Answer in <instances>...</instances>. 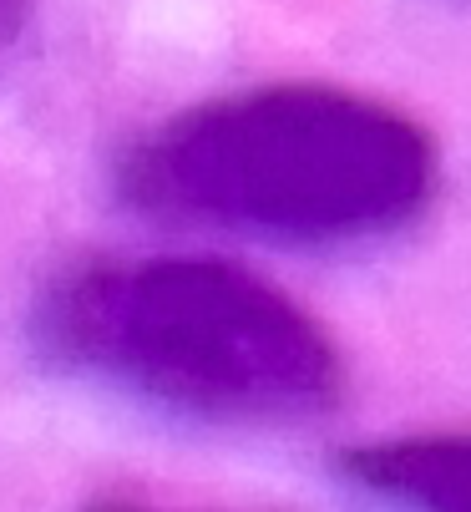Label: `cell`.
<instances>
[{"mask_svg":"<svg viewBox=\"0 0 471 512\" xmlns=\"http://www.w3.org/2000/svg\"><path fill=\"white\" fill-rule=\"evenodd\" d=\"M436 178L416 117L320 82L203 97L132 137L112 168L117 198L152 224L304 254L406 234Z\"/></svg>","mask_w":471,"mask_h":512,"instance_id":"obj_1","label":"cell"},{"mask_svg":"<svg viewBox=\"0 0 471 512\" xmlns=\"http://www.w3.org/2000/svg\"><path fill=\"white\" fill-rule=\"evenodd\" d=\"M345 477L385 512H471V436H411L350 452Z\"/></svg>","mask_w":471,"mask_h":512,"instance_id":"obj_3","label":"cell"},{"mask_svg":"<svg viewBox=\"0 0 471 512\" xmlns=\"http://www.w3.org/2000/svg\"><path fill=\"white\" fill-rule=\"evenodd\" d=\"M31 345L66 376L208 426H284L325 411L340 355L269 279L203 254L61 269L31 305Z\"/></svg>","mask_w":471,"mask_h":512,"instance_id":"obj_2","label":"cell"}]
</instances>
